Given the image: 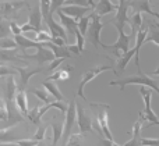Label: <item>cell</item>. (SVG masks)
I'll return each mask as SVG.
<instances>
[{"label": "cell", "mask_w": 159, "mask_h": 146, "mask_svg": "<svg viewBox=\"0 0 159 146\" xmlns=\"http://www.w3.org/2000/svg\"><path fill=\"white\" fill-rule=\"evenodd\" d=\"M53 36L49 31H39L38 36H36V42L38 43H46V42H52Z\"/></svg>", "instance_id": "obj_38"}, {"label": "cell", "mask_w": 159, "mask_h": 146, "mask_svg": "<svg viewBox=\"0 0 159 146\" xmlns=\"http://www.w3.org/2000/svg\"><path fill=\"white\" fill-rule=\"evenodd\" d=\"M63 61H64V58H55V60H53L52 63H50L49 70H50V71H53V70H56L59 66H60L61 63H63Z\"/></svg>", "instance_id": "obj_49"}, {"label": "cell", "mask_w": 159, "mask_h": 146, "mask_svg": "<svg viewBox=\"0 0 159 146\" xmlns=\"http://www.w3.org/2000/svg\"><path fill=\"white\" fill-rule=\"evenodd\" d=\"M130 6H129V2H123V3H119L117 4V11H116V15L113 18V21L110 24L116 28V29H123L124 28V24H129L130 21V17L127 15V11H129Z\"/></svg>", "instance_id": "obj_9"}, {"label": "cell", "mask_w": 159, "mask_h": 146, "mask_svg": "<svg viewBox=\"0 0 159 146\" xmlns=\"http://www.w3.org/2000/svg\"><path fill=\"white\" fill-rule=\"evenodd\" d=\"M66 2L67 0H52V4H50V14L53 15L55 13H57L61 7H64Z\"/></svg>", "instance_id": "obj_40"}, {"label": "cell", "mask_w": 159, "mask_h": 146, "mask_svg": "<svg viewBox=\"0 0 159 146\" xmlns=\"http://www.w3.org/2000/svg\"><path fill=\"white\" fill-rule=\"evenodd\" d=\"M115 11H117V6L113 4L110 0H99L98 4L93 8V13L99 17L106 15V14H110V13H115Z\"/></svg>", "instance_id": "obj_17"}, {"label": "cell", "mask_w": 159, "mask_h": 146, "mask_svg": "<svg viewBox=\"0 0 159 146\" xmlns=\"http://www.w3.org/2000/svg\"><path fill=\"white\" fill-rule=\"evenodd\" d=\"M143 120L144 117L138 116V120L134 122V125H133V135H131V139L130 141H127L126 144L123 146H141V130H143Z\"/></svg>", "instance_id": "obj_12"}, {"label": "cell", "mask_w": 159, "mask_h": 146, "mask_svg": "<svg viewBox=\"0 0 159 146\" xmlns=\"http://www.w3.org/2000/svg\"><path fill=\"white\" fill-rule=\"evenodd\" d=\"M18 72L13 68V67H7L4 64H0V77H10V75H17Z\"/></svg>", "instance_id": "obj_39"}, {"label": "cell", "mask_w": 159, "mask_h": 146, "mask_svg": "<svg viewBox=\"0 0 159 146\" xmlns=\"http://www.w3.org/2000/svg\"><path fill=\"white\" fill-rule=\"evenodd\" d=\"M0 146H20L17 142H2Z\"/></svg>", "instance_id": "obj_53"}, {"label": "cell", "mask_w": 159, "mask_h": 146, "mask_svg": "<svg viewBox=\"0 0 159 146\" xmlns=\"http://www.w3.org/2000/svg\"><path fill=\"white\" fill-rule=\"evenodd\" d=\"M42 86H43V88L46 89V91L49 92L53 97H55V100H64L63 93H61V91L59 89V85L55 82V81L46 79V81H43V82H42Z\"/></svg>", "instance_id": "obj_25"}, {"label": "cell", "mask_w": 159, "mask_h": 146, "mask_svg": "<svg viewBox=\"0 0 159 146\" xmlns=\"http://www.w3.org/2000/svg\"><path fill=\"white\" fill-rule=\"evenodd\" d=\"M11 27L8 19H0V39L3 38H10Z\"/></svg>", "instance_id": "obj_33"}, {"label": "cell", "mask_w": 159, "mask_h": 146, "mask_svg": "<svg viewBox=\"0 0 159 146\" xmlns=\"http://www.w3.org/2000/svg\"><path fill=\"white\" fill-rule=\"evenodd\" d=\"M42 19H43V15H42V11H41V6H39V3H38V4L30 11L28 22L39 32V31H42Z\"/></svg>", "instance_id": "obj_18"}, {"label": "cell", "mask_w": 159, "mask_h": 146, "mask_svg": "<svg viewBox=\"0 0 159 146\" xmlns=\"http://www.w3.org/2000/svg\"><path fill=\"white\" fill-rule=\"evenodd\" d=\"M129 6L134 13H147L154 17L155 11L151 8L149 0H129Z\"/></svg>", "instance_id": "obj_16"}, {"label": "cell", "mask_w": 159, "mask_h": 146, "mask_svg": "<svg viewBox=\"0 0 159 146\" xmlns=\"http://www.w3.org/2000/svg\"><path fill=\"white\" fill-rule=\"evenodd\" d=\"M141 146H159V139L157 138H143Z\"/></svg>", "instance_id": "obj_46"}, {"label": "cell", "mask_w": 159, "mask_h": 146, "mask_svg": "<svg viewBox=\"0 0 159 146\" xmlns=\"http://www.w3.org/2000/svg\"><path fill=\"white\" fill-rule=\"evenodd\" d=\"M154 17H155V18H157V19H158V21H159V13H157V11H155V14H154Z\"/></svg>", "instance_id": "obj_57"}, {"label": "cell", "mask_w": 159, "mask_h": 146, "mask_svg": "<svg viewBox=\"0 0 159 146\" xmlns=\"http://www.w3.org/2000/svg\"><path fill=\"white\" fill-rule=\"evenodd\" d=\"M92 15L93 13L88 14V15L82 17L81 19H78V31L82 33L84 36H87V32H88V28L91 25V21H92Z\"/></svg>", "instance_id": "obj_32"}, {"label": "cell", "mask_w": 159, "mask_h": 146, "mask_svg": "<svg viewBox=\"0 0 159 146\" xmlns=\"http://www.w3.org/2000/svg\"><path fill=\"white\" fill-rule=\"evenodd\" d=\"M92 120V116L87 113V110H84V107L77 102V125L80 128V134L87 135V132H91L93 130Z\"/></svg>", "instance_id": "obj_7"}, {"label": "cell", "mask_w": 159, "mask_h": 146, "mask_svg": "<svg viewBox=\"0 0 159 146\" xmlns=\"http://www.w3.org/2000/svg\"><path fill=\"white\" fill-rule=\"evenodd\" d=\"M31 92H32V93L35 95V96L38 97L39 100H42L45 105H49V103L56 102L55 97H52V95H50L49 92H48L46 89L43 88V86H42V88H35V89H32Z\"/></svg>", "instance_id": "obj_29"}, {"label": "cell", "mask_w": 159, "mask_h": 146, "mask_svg": "<svg viewBox=\"0 0 159 146\" xmlns=\"http://www.w3.org/2000/svg\"><path fill=\"white\" fill-rule=\"evenodd\" d=\"M0 49L4 50L17 49V42L14 41V38H3L0 39Z\"/></svg>", "instance_id": "obj_36"}, {"label": "cell", "mask_w": 159, "mask_h": 146, "mask_svg": "<svg viewBox=\"0 0 159 146\" xmlns=\"http://www.w3.org/2000/svg\"><path fill=\"white\" fill-rule=\"evenodd\" d=\"M49 146H53V145H52V142H49Z\"/></svg>", "instance_id": "obj_59"}, {"label": "cell", "mask_w": 159, "mask_h": 146, "mask_svg": "<svg viewBox=\"0 0 159 146\" xmlns=\"http://www.w3.org/2000/svg\"><path fill=\"white\" fill-rule=\"evenodd\" d=\"M70 71H73V68L70 66H66L64 68H61V70H59V71H56V72H53L52 75H49L48 77V79L49 81H66V79H69L70 78Z\"/></svg>", "instance_id": "obj_30"}, {"label": "cell", "mask_w": 159, "mask_h": 146, "mask_svg": "<svg viewBox=\"0 0 159 146\" xmlns=\"http://www.w3.org/2000/svg\"><path fill=\"white\" fill-rule=\"evenodd\" d=\"M66 47L69 49V52H70V53H74L75 56H80V54H81V50L78 49V46H77L75 43H73V45H67Z\"/></svg>", "instance_id": "obj_48"}, {"label": "cell", "mask_w": 159, "mask_h": 146, "mask_svg": "<svg viewBox=\"0 0 159 146\" xmlns=\"http://www.w3.org/2000/svg\"><path fill=\"white\" fill-rule=\"evenodd\" d=\"M89 107H92V113H93L92 117L98 120V122L101 124L103 136L106 139H109V141H115L109 128V114H107L109 105H105V103H89Z\"/></svg>", "instance_id": "obj_2"}, {"label": "cell", "mask_w": 159, "mask_h": 146, "mask_svg": "<svg viewBox=\"0 0 159 146\" xmlns=\"http://www.w3.org/2000/svg\"><path fill=\"white\" fill-rule=\"evenodd\" d=\"M46 25L49 28V32L52 33L53 38H61L67 42V31L64 29V27L61 24H57V22L53 19V15H50L49 18L46 19Z\"/></svg>", "instance_id": "obj_14"}, {"label": "cell", "mask_w": 159, "mask_h": 146, "mask_svg": "<svg viewBox=\"0 0 159 146\" xmlns=\"http://www.w3.org/2000/svg\"><path fill=\"white\" fill-rule=\"evenodd\" d=\"M135 54H137V52H135V49L133 47V49H130V52H127V53H124L123 56H120V57L117 58V61H116V71H115V74L117 75L119 72L124 71V70H126V67H127V64H129V61L131 60L133 57H135Z\"/></svg>", "instance_id": "obj_20"}, {"label": "cell", "mask_w": 159, "mask_h": 146, "mask_svg": "<svg viewBox=\"0 0 159 146\" xmlns=\"http://www.w3.org/2000/svg\"><path fill=\"white\" fill-rule=\"evenodd\" d=\"M101 146H123V145H119V144H116L115 141H109V139H101Z\"/></svg>", "instance_id": "obj_50"}, {"label": "cell", "mask_w": 159, "mask_h": 146, "mask_svg": "<svg viewBox=\"0 0 159 146\" xmlns=\"http://www.w3.org/2000/svg\"><path fill=\"white\" fill-rule=\"evenodd\" d=\"M109 85L120 86V91H123L124 86H127V85H143V86H148L149 89L155 91L159 95V84L154 78L149 77L148 74H144V72H141V71H138V74H135V75H130V77L121 78V79L112 81Z\"/></svg>", "instance_id": "obj_1"}, {"label": "cell", "mask_w": 159, "mask_h": 146, "mask_svg": "<svg viewBox=\"0 0 159 146\" xmlns=\"http://www.w3.org/2000/svg\"><path fill=\"white\" fill-rule=\"evenodd\" d=\"M10 27H11V33H13L14 36L22 35V28L20 27L16 21H10Z\"/></svg>", "instance_id": "obj_47"}, {"label": "cell", "mask_w": 159, "mask_h": 146, "mask_svg": "<svg viewBox=\"0 0 159 146\" xmlns=\"http://www.w3.org/2000/svg\"><path fill=\"white\" fill-rule=\"evenodd\" d=\"M147 42H152L159 46V24L155 21H149L148 24V35H147L145 43Z\"/></svg>", "instance_id": "obj_27"}, {"label": "cell", "mask_w": 159, "mask_h": 146, "mask_svg": "<svg viewBox=\"0 0 159 146\" xmlns=\"http://www.w3.org/2000/svg\"><path fill=\"white\" fill-rule=\"evenodd\" d=\"M14 41L17 42V46H18V47H21V52H22V54H25V52H27V49H30V47H35V49H38V47L41 46V43H38V42H34V41H31V39H28L27 36H24V35L14 36Z\"/></svg>", "instance_id": "obj_24"}, {"label": "cell", "mask_w": 159, "mask_h": 146, "mask_svg": "<svg viewBox=\"0 0 159 146\" xmlns=\"http://www.w3.org/2000/svg\"><path fill=\"white\" fill-rule=\"evenodd\" d=\"M18 91L17 88L16 79H14V75H10L7 78V84H6V89H4V102H11V100H16V93Z\"/></svg>", "instance_id": "obj_21"}, {"label": "cell", "mask_w": 159, "mask_h": 146, "mask_svg": "<svg viewBox=\"0 0 159 146\" xmlns=\"http://www.w3.org/2000/svg\"><path fill=\"white\" fill-rule=\"evenodd\" d=\"M25 3L22 2H17V3H8V2H4V3H0V17L2 19H6L7 17H10L13 13H16L21 6H24Z\"/></svg>", "instance_id": "obj_19"}, {"label": "cell", "mask_w": 159, "mask_h": 146, "mask_svg": "<svg viewBox=\"0 0 159 146\" xmlns=\"http://www.w3.org/2000/svg\"><path fill=\"white\" fill-rule=\"evenodd\" d=\"M149 2H151V0H149Z\"/></svg>", "instance_id": "obj_60"}, {"label": "cell", "mask_w": 159, "mask_h": 146, "mask_svg": "<svg viewBox=\"0 0 159 146\" xmlns=\"http://www.w3.org/2000/svg\"><path fill=\"white\" fill-rule=\"evenodd\" d=\"M22 58H30V60H35L38 64H43V63H52L53 60H55V54H53V52L50 49H48V47H45L43 45H41V46L36 49V53L32 56L30 54H22Z\"/></svg>", "instance_id": "obj_10"}, {"label": "cell", "mask_w": 159, "mask_h": 146, "mask_svg": "<svg viewBox=\"0 0 159 146\" xmlns=\"http://www.w3.org/2000/svg\"><path fill=\"white\" fill-rule=\"evenodd\" d=\"M18 141L16 132H14V125H8L6 128L0 130V144L2 142H16Z\"/></svg>", "instance_id": "obj_28"}, {"label": "cell", "mask_w": 159, "mask_h": 146, "mask_svg": "<svg viewBox=\"0 0 159 146\" xmlns=\"http://www.w3.org/2000/svg\"><path fill=\"white\" fill-rule=\"evenodd\" d=\"M52 130H53V136H52V145L56 146L57 142L63 138L64 134V122H55L52 124Z\"/></svg>", "instance_id": "obj_31"}, {"label": "cell", "mask_w": 159, "mask_h": 146, "mask_svg": "<svg viewBox=\"0 0 159 146\" xmlns=\"http://www.w3.org/2000/svg\"><path fill=\"white\" fill-rule=\"evenodd\" d=\"M89 6H91V7H92V8H95V2H93V0H89Z\"/></svg>", "instance_id": "obj_55"}, {"label": "cell", "mask_w": 159, "mask_h": 146, "mask_svg": "<svg viewBox=\"0 0 159 146\" xmlns=\"http://www.w3.org/2000/svg\"><path fill=\"white\" fill-rule=\"evenodd\" d=\"M66 6H80V7H91L89 0H67ZM92 8V7H91ZM93 10V8H92Z\"/></svg>", "instance_id": "obj_43"}, {"label": "cell", "mask_w": 159, "mask_h": 146, "mask_svg": "<svg viewBox=\"0 0 159 146\" xmlns=\"http://www.w3.org/2000/svg\"><path fill=\"white\" fill-rule=\"evenodd\" d=\"M38 142L39 141H36V139H34V138H22V139H18L17 144L20 146H36Z\"/></svg>", "instance_id": "obj_45"}, {"label": "cell", "mask_w": 159, "mask_h": 146, "mask_svg": "<svg viewBox=\"0 0 159 146\" xmlns=\"http://www.w3.org/2000/svg\"><path fill=\"white\" fill-rule=\"evenodd\" d=\"M21 28H22V33H25V32H30V31H36L35 28H34L32 25L30 24V22H27V24L21 25ZM36 32H38V31H36Z\"/></svg>", "instance_id": "obj_52"}, {"label": "cell", "mask_w": 159, "mask_h": 146, "mask_svg": "<svg viewBox=\"0 0 159 146\" xmlns=\"http://www.w3.org/2000/svg\"><path fill=\"white\" fill-rule=\"evenodd\" d=\"M41 45H43L45 47H48V49L52 50L56 58H69V57H71V53L69 52V49H67L66 46H57V45L52 43V42H46V43H41Z\"/></svg>", "instance_id": "obj_22"}, {"label": "cell", "mask_w": 159, "mask_h": 146, "mask_svg": "<svg viewBox=\"0 0 159 146\" xmlns=\"http://www.w3.org/2000/svg\"><path fill=\"white\" fill-rule=\"evenodd\" d=\"M74 36H75V45H77L78 49L81 50V53H82V52H84V47H85V36L82 35L80 31H77V32H75Z\"/></svg>", "instance_id": "obj_42"}, {"label": "cell", "mask_w": 159, "mask_h": 146, "mask_svg": "<svg viewBox=\"0 0 159 146\" xmlns=\"http://www.w3.org/2000/svg\"><path fill=\"white\" fill-rule=\"evenodd\" d=\"M46 131H48V125H42V124H41V125L38 127V131L35 132V135H34L32 138L36 139V141H43Z\"/></svg>", "instance_id": "obj_41"}, {"label": "cell", "mask_w": 159, "mask_h": 146, "mask_svg": "<svg viewBox=\"0 0 159 146\" xmlns=\"http://www.w3.org/2000/svg\"><path fill=\"white\" fill-rule=\"evenodd\" d=\"M2 61H10V63H22V54L17 52V49L4 50L0 49V63Z\"/></svg>", "instance_id": "obj_23"}, {"label": "cell", "mask_w": 159, "mask_h": 146, "mask_svg": "<svg viewBox=\"0 0 159 146\" xmlns=\"http://www.w3.org/2000/svg\"><path fill=\"white\" fill-rule=\"evenodd\" d=\"M105 71H116V67L115 66H98V67H95V68L89 70V71L84 72V74H82V78H81V82H80V86L77 89V93L75 95L80 96V97H82L84 100H87V96H85V93H84L85 85H87L88 82H91L95 77L101 75L102 72H105Z\"/></svg>", "instance_id": "obj_3"}, {"label": "cell", "mask_w": 159, "mask_h": 146, "mask_svg": "<svg viewBox=\"0 0 159 146\" xmlns=\"http://www.w3.org/2000/svg\"><path fill=\"white\" fill-rule=\"evenodd\" d=\"M140 93H141V96H143V100H144V111L141 113V116L144 117V120H147V121H148V124L158 121V120H159L158 116L154 113V110H152V107H151L152 92L151 91H147L144 86H141Z\"/></svg>", "instance_id": "obj_8"}, {"label": "cell", "mask_w": 159, "mask_h": 146, "mask_svg": "<svg viewBox=\"0 0 159 146\" xmlns=\"http://www.w3.org/2000/svg\"><path fill=\"white\" fill-rule=\"evenodd\" d=\"M152 125H159V120L155 122H151V124H147V127H152Z\"/></svg>", "instance_id": "obj_54"}, {"label": "cell", "mask_w": 159, "mask_h": 146, "mask_svg": "<svg viewBox=\"0 0 159 146\" xmlns=\"http://www.w3.org/2000/svg\"><path fill=\"white\" fill-rule=\"evenodd\" d=\"M82 134H71L69 138V141H67V145L66 146H82Z\"/></svg>", "instance_id": "obj_37"}, {"label": "cell", "mask_w": 159, "mask_h": 146, "mask_svg": "<svg viewBox=\"0 0 159 146\" xmlns=\"http://www.w3.org/2000/svg\"><path fill=\"white\" fill-rule=\"evenodd\" d=\"M8 120V113H7V106L3 99H0V121Z\"/></svg>", "instance_id": "obj_44"}, {"label": "cell", "mask_w": 159, "mask_h": 146, "mask_svg": "<svg viewBox=\"0 0 159 146\" xmlns=\"http://www.w3.org/2000/svg\"><path fill=\"white\" fill-rule=\"evenodd\" d=\"M57 15H59V18H60V24L64 27V29L67 31V33H73V35H75V32L78 31V19L66 15V14L61 13L60 10L57 11Z\"/></svg>", "instance_id": "obj_15"}, {"label": "cell", "mask_w": 159, "mask_h": 146, "mask_svg": "<svg viewBox=\"0 0 159 146\" xmlns=\"http://www.w3.org/2000/svg\"><path fill=\"white\" fill-rule=\"evenodd\" d=\"M50 4H52V0H39V6H41V11L45 21L52 15L50 14Z\"/></svg>", "instance_id": "obj_34"}, {"label": "cell", "mask_w": 159, "mask_h": 146, "mask_svg": "<svg viewBox=\"0 0 159 146\" xmlns=\"http://www.w3.org/2000/svg\"><path fill=\"white\" fill-rule=\"evenodd\" d=\"M39 110H41V107H39V106H35V107L31 109V111L28 113V118H30V121L32 122V124H36L38 127L41 125V117H39Z\"/></svg>", "instance_id": "obj_35"}, {"label": "cell", "mask_w": 159, "mask_h": 146, "mask_svg": "<svg viewBox=\"0 0 159 146\" xmlns=\"http://www.w3.org/2000/svg\"><path fill=\"white\" fill-rule=\"evenodd\" d=\"M52 43L57 45V46H67V42L64 41V39H61V38H53Z\"/></svg>", "instance_id": "obj_51"}, {"label": "cell", "mask_w": 159, "mask_h": 146, "mask_svg": "<svg viewBox=\"0 0 159 146\" xmlns=\"http://www.w3.org/2000/svg\"><path fill=\"white\" fill-rule=\"evenodd\" d=\"M89 10H92L91 7H80V6H64V7L60 8L61 13H64L66 15L71 17V18L75 19H81L82 17L88 15Z\"/></svg>", "instance_id": "obj_13"}, {"label": "cell", "mask_w": 159, "mask_h": 146, "mask_svg": "<svg viewBox=\"0 0 159 146\" xmlns=\"http://www.w3.org/2000/svg\"><path fill=\"white\" fill-rule=\"evenodd\" d=\"M92 13H93V11H92ZM102 28H103V24H102V21H101V17L96 15V14L93 13L92 21H91V25H89L88 32H87V38H88V41H89L95 47H98V46L102 47V46H103V43H102V41H101Z\"/></svg>", "instance_id": "obj_5"}, {"label": "cell", "mask_w": 159, "mask_h": 146, "mask_svg": "<svg viewBox=\"0 0 159 146\" xmlns=\"http://www.w3.org/2000/svg\"><path fill=\"white\" fill-rule=\"evenodd\" d=\"M13 68L20 74V81H21V86H20V89H24V91L27 89L31 77H34L35 74H38V72L42 71V68H39V67H31V66H27V67L14 66Z\"/></svg>", "instance_id": "obj_11"}, {"label": "cell", "mask_w": 159, "mask_h": 146, "mask_svg": "<svg viewBox=\"0 0 159 146\" xmlns=\"http://www.w3.org/2000/svg\"><path fill=\"white\" fill-rule=\"evenodd\" d=\"M16 105L17 107L20 109V111H21L24 116H28V102H27V92L24 91V89H18L16 93Z\"/></svg>", "instance_id": "obj_26"}, {"label": "cell", "mask_w": 159, "mask_h": 146, "mask_svg": "<svg viewBox=\"0 0 159 146\" xmlns=\"http://www.w3.org/2000/svg\"><path fill=\"white\" fill-rule=\"evenodd\" d=\"M119 2H120V3H123V2H126V0H119Z\"/></svg>", "instance_id": "obj_58"}, {"label": "cell", "mask_w": 159, "mask_h": 146, "mask_svg": "<svg viewBox=\"0 0 159 146\" xmlns=\"http://www.w3.org/2000/svg\"><path fill=\"white\" fill-rule=\"evenodd\" d=\"M77 121V100L71 99L69 102V110L66 113V122H64V134H63V144L67 145V141L70 138V132H71L73 127L75 125Z\"/></svg>", "instance_id": "obj_6"}, {"label": "cell", "mask_w": 159, "mask_h": 146, "mask_svg": "<svg viewBox=\"0 0 159 146\" xmlns=\"http://www.w3.org/2000/svg\"><path fill=\"white\" fill-rule=\"evenodd\" d=\"M117 41L115 42V43L112 45H105L103 43V49H109L112 50L113 53H115L116 57H120V56H123L124 53L130 52V41H131V35H126L124 33V29H117Z\"/></svg>", "instance_id": "obj_4"}, {"label": "cell", "mask_w": 159, "mask_h": 146, "mask_svg": "<svg viewBox=\"0 0 159 146\" xmlns=\"http://www.w3.org/2000/svg\"><path fill=\"white\" fill-rule=\"evenodd\" d=\"M151 75H159V67H158V68L157 70H155V71L154 72H152V74Z\"/></svg>", "instance_id": "obj_56"}]
</instances>
